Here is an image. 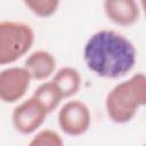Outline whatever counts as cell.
<instances>
[{
  "instance_id": "obj_1",
  "label": "cell",
  "mask_w": 146,
  "mask_h": 146,
  "mask_svg": "<svg viewBox=\"0 0 146 146\" xmlns=\"http://www.w3.org/2000/svg\"><path fill=\"white\" fill-rule=\"evenodd\" d=\"M83 60L88 70L98 78L120 79L133 70L137 50L124 34L112 29H103L87 40Z\"/></svg>"
},
{
  "instance_id": "obj_6",
  "label": "cell",
  "mask_w": 146,
  "mask_h": 146,
  "mask_svg": "<svg viewBox=\"0 0 146 146\" xmlns=\"http://www.w3.org/2000/svg\"><path fill=\"white\" fill-rule=\"evenodd\" d=\"M31 76L24 66H9L0 71V102L13 104L21 100L31 84Z\"/></svg>"
},
{
  "instance_id": "obj_2",
  "label": "cell",
  "mask_w": 146,
  "mask_h": 146,
  "mask_svg": "<svg viewBox=\"0 0 146 146\" xmlns=\"http://www.w3.org/2000/svg\"><path fill=\"white\" fill-rule=\"evenodd\" d=\"M146 104V76L135 73L128 80L115 84L106 95L105 110L108 119L117 124L130 122Z\"/></svg>"
},
{
  "instance_id": "obj_12",
  "label": "cell",
  "mask_w": 146,
  "mask_h": 146,
  "mask_svg": "<svg viewBox=\"0 0 146 146\" xmlns=\"http://www.w3.org/2000/svg\"><path fill=\"white\" fill-rule=\"evenodd\" d=\"M27 146H64V141L57 131L42 129L32 137Z\"/></svg>"
},
{
  "instance_id": "obj_5",
  "label": "cell",
  "mask_w": 146,
  "mask_h": 146,
  "mask_svg": "<svg viewBox=\"0 0 146 146\" xmlns=\"http://www.w3.org/2000/svg\"><path fill=\"white\" fill-rule=\"evenodd\" d=\"M46 107L33 96L21 102L11 113V122L15 130L22 135L35 132L48 116Z\"/></svg>"
},
{
  "instance_id": "obj_3",
  "label": "cell",
  "mask_w": 146,
  "mask_h": 146,
  "mask_svg": "<svg viewBox=\"0 0 146 146\" xmlns=\"http://www.w3.org/2000/svg\"><path fill=\"white\" fill-rule=\"evenodd\" d=\"M34 31L21 21L0 22V66L14 64L26 55L34 43Z\"/></svg>"
},
{
  "instance_id": "obj_9",
  "label": "cell",
  "mask_w": 146,
  "mask_h": 146,
  "mask_svg": "<svg viewBox=\"0 0 146 146\" xmlns=\"http://www.w3.org/2000/svg\"><path fill=\"white\" fill-rule=\"evenodd\" d=\"M51 81L56 84L63 98L66 99L78 94L81 87L82 79L80 72L75 67L64 66L54 73Z\"/></svg>"
},
{
  "instance_id": "obj_8",
  "label": "cell",
  "mask_w": 146,
  "mask_h": 146,
  "mask_svg": "<svg viewBox=\"0 0 146 146\" xmlns=\"http://www.w3.org/2000/svg\"><path fill=\"white\" fill-rule=\"evenodd\" d=\"M23 66L32 80L46 81L56 72L57 60L50 51L39 49L27 56Z\"/></svg>"
},
{
  "instance_id": "obj_10",
  "label": "cell",
  "mask_w": 146,
  "mask_h": 146,
  "mask_svg": "<svg viewBox=\"0 0 146 146\" xmlns=\"http://www.w3.org/2000/svg\"><path fill=\"white\" fill-rule=\"evenodd\" d=\"M34 98H36L48 111V113L54 112L60 102L64 99L60 91L56 87V84L49 80L46 82H42L33 92L32 95Z\"/></svg>"
},
{
  "instance_id": "obj_11",
  "label": "cell",
  "mask_w": 146,
  "mask_h": 146,
  "mask_svg": "<svg viewBox=\"0 0 146 146\" xmlns=\"http://www.w3.org/2000/svg\"><path fill=\"white\" fill-rule=\"evenodd\" d=\"M58 0H25L24 6L35 16L47 18L52 16L59 7Z\"/></svg>"
},
{
  "instance_id": "obj_4",
  "label": "cell",
  "mask_w": 146,
  "mask_h": 146,
  "mask_svg": "<svg viewBox=\"0 0 146 146\" xmlns=\"http://www.w3.org/2000/svg\"><path fill=\"white\" fill-rule=\"evenodd\" d=\"M58 125L71 137H78L88 131L91 124V112L88 105L79 99L67 100L58 111Z\"/></svg>"
},
{
  "instance_id": "obj_7",
  "label": "cell",
  "mask_w": 146,
  "mask_h": 146,
  "mask_svg": "<svg viewBox=\"0 0 146 146\" xmlns=\"http://www.w3.org/2000/svg\"><path fill=\"white\" fill-rule=\"evenodd\" d=\"M105 16L115 25L131 26L140 18V7L135 0H105L103 2Z\"/></svg>"
}]
</instances>
